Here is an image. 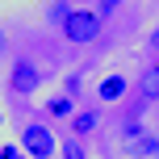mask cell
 Returning <instances> with one entry per match:
<instances>
[{
	"label": "cell",
	"mask_w": 159,
	"mask_h": 159,
	"mask_svg": "<svg viewBox=\"0 0 159 159\" xmlns=\"http://www.w3.org/2000/svg\"><path fill=\"white\" fill-rule=\"evenodd\" d=\"M101 30H105V17L96 13V8H71L67 21L59 25V34H63L67 46H92V42L101 38Z\"/></svg>",
	"instance_id": "cell-1"
},
{
	"label": "cell",
	"mask_w": 159,
	"mask_h": 159,
	"mask_svg": "<svg viewBox=\"0 0 159 159\" xmlns=\"http://www.w3.org/2000/svg\"><path fill=\"white\" fill-rule=\"evenodd\" d=\"M17 147H21L30 159H50L59 143H55V134H50V126L30 121V126H21V143H17Z\"/></svg>",
	"instance_id": "cell-2"
},
{
	"label": "cell",
	"mask_w": 159,
	"mask_h": 159,
	"mask_svg": "<svg viewBox=\"0 0 159 159\" xmlns=\"http://www.w3.org/2000/svg\"><path fill=\"white\" fill-rule=\"evenodd\" d=\"M42 88V67L34 63V59H13V67H8V92L17 96H30Z\"/></svg>",
	"instance_id": "cell-3"
},
{
	"label": "cell",
	"mask_w": 159,
	"mask_h": 159,
	"mask_svg": "<svg viewBox=\"0 0 159 159\" xmlns=\"http://www.w3.org/2000/svg\"><path fill=\"white\" fill-rule=\"evenodd\" d=\"M126 92H130V84H126V75H105L101 84H96V101L101 105H117V101H126Z\"/></svg>",
	"instance_id": "cell-4"
},
{
	"label": "cell",
	"mask_w": 159,
	"mask_h": 159,
	"mask_svg": "<svg viewBox=\"0 0 159 159\" xmlns=\"http://www.w3.org/2000/svg\"><path fill=\"white\" fill-rule=\"evenodd\" d=\"M96 126H101V113H96V109H75L71 113V138H80V143H84Z\"/></svg>",
	"instance_id": "cell-5"
},
{
	"label": "cell",
	"mask_w": 159,
	"mask_h": 159,
	"mask_svg": "<svg viewBox=\"0 0 159 159\" xmlns=\"http://www.w3.org/2000/svg\"><path fill=\"white\" fill-rule=\"evenodd\" d=\"M71 113H75V96H71V92H59V96H50V101H46V117L71 121Z\"/></svg>",
	"instance_id": "cell-6"
},
{
	"label": "cell",
	"mask_w": 159,
	"mask_h": 159,
	"mask_svg": "<svg viewBox=\"0 0 159 159\" xmlns=\"http://www.w3.org/2000/svg\"><path fill=\"white\" fill-rule=\"evenodd\" d=\"M138 96H143V101H159V63H151L138 75Z\"/></svg>",
	"instance_id": "cell-7"
},
{
	"label": "cell",
	"mask_w": 159,
	"mask_h": 159,
	"mask_svg": "<svg viewBox=\"0 0 159 159\" xmlns=\"http://www.w3.org/2000/svg\"><path fill=\"white\" fill-rule=\"evenodd\" d=\"M130 155H159V138H155V134L134 138V143H130Z\"/></svg>",
	"instance_id": "cell-8"
},
{
	"label": "cell",
	"mask_w": 159,
	"mask_h": 159,
	"mask_svg": "<svg viewBox=\"0 0 159 159\" xmlns=\"http://www.w3.org/2000/svg\"><path fill=\"white\" fill-rule=\"evenodd\" d=\"M63 159H88L84 143H80V138H67V143H63Z\"/></svg>",
	"instance_id": "cell-9"
},
{
	"label": "cell",
	"mask_w": 159,
	"mask_h": 159,
	"mask_svg": "<svg viewBox=\"0 0 159 159\" xmlns=\"http://www.w3.org/2000/svg\"><path fill=\"white\" fill-rule=\"evenodd\" d=\"M121 4H126V0H96V13H101V17H113Z\"/></svg>",
	"instance_id": "cell-10"
},
{
	"label": "cell",
	"mask_w": 159,
	"mask_h": 159,
	"mask_svg": "<svg viewBox=\"0 0 159 159\" xmlns=\"http://www.w3.org/2000/svg\"><path fill=\"white\" fill-rule=\"evenodd\" d=\"M0 159H30V155H25L17 143H4V147H0Z\"/></svg>",
	"instance_id": "cell-11"
},
{
	"label": "cell",
	"mask_w": 159,
	"mask_h": 159,
	"mask_svg": "<svg viewBox=\"0 0 159 159\" xmlns=\"http://www.w3.org/2000/svg\"><path fill=\"white\" fill-rule=\"evenodd\" d=\"M147 42H151V50H159V25L151 30V38H147Z\"/></svg>",
	"instance_id": "cell-12"
},
{
	"label": "cell",
	"mask_w": 159,
	"mask_h": 159,
	"mask_svg": "<svg viewBox=\"0 0 159 159\" xmlns=\"http://www.w3.org/2000/svg\"><path fill=\"white\" fill-rule=\"evenodd\" d=\"M0 126H4V113H0Z\"/></svg>",
	"instance_id": "cell-13"
}]
</instances>
